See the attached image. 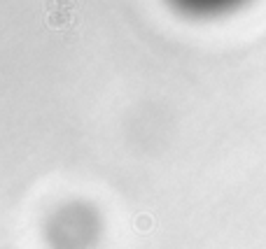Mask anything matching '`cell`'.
Returning <instances> with one entry per match:
<instances>
[{
  "mask_svg": "<svg viewBox=\"0 0 266 249\" xmlns=\"http://www.w3.org/2000/svg\"><path fill=\"white\" fill-rule=\"evenodd\" d=\"M98 238L100 216L82 200L59 205L44 222V240L49 249H94Z\"/></svg>",
  "mask_w": 266,
  "mask_h": 249,
  "instance_id": "1",
  "label": "cell"
},
{
  "mask_svg": "<svg viewBox=\"0 0 266 249\" xmlns=\"http://www.w3.org/2000/svg\"><path fill=\"white\" fill-rule=\"evenodd\" d=\"M166 3L189 19H220L238 12L250 0H166Z\"/></svg>",
  "mask_w": 266,
  "mask_h": 249,
  "instance_id": "2",
  "label": "cell"
}]
</instances>
